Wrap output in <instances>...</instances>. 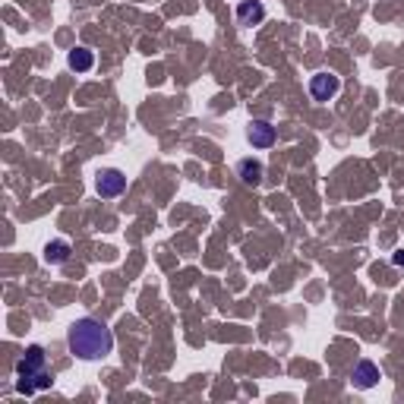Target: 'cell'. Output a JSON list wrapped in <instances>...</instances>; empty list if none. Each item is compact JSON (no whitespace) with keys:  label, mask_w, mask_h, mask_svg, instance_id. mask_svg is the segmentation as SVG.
I'll return each mask as SVG.
<instances>
[{"label":"cell","mask_w":404,"mask_h":404,"mask_svg":"<svg viewBox=\"0 0 404 404\" xmlns=\"http://www.w3.org/2000/svg\"><path fill=\"white\" fill-rule=\"evenodd\" d=\"M237 174H240V180L246 183V187H259L262 183V174H266V168H262V161L256 158H244L237 165Z\"/></svg>","instance_id":"ba28073f"},{"label":"cell","mask_w":404,"mask_h":404,"mask_svg":"<svg viewBox=\"0 0 404 404\" xmlns=\"http://www.w3.org/2000/svg\"><path fill=\"white\" fill-rule=\"evenodd\" d=\"M70 67H73L76 73H86V70L95 67V54H92L89 48H76V51H70Z\"/></svg>","instance_id":"30bf717a"},{"label":"cell","mask_w":404,"mask_h":404,"mask_svg":"<svg viewBox=\"0 0 404 404\" xmlns=\"http://www.w3.org/2000/svg\"><path fill=\"white\" fill-rule=\"evenodd\" d=\"M16 379H19L16 382L19 392H26V395L54 386V376L48 370V360H45V347H38V344L26 347V354L16 360Z\"/></svg>","instance_id":"7a4b0ae2"},{"label":"cell","mask_w":404,"mask_h":404,"mask_svg":"<svg viewBox=\"0 0 404 404\" xmlns=\"http://www.w3.org/2000/svg\"><path fill=\"white\" fill-rule=\"evenodd\" d=\"M392 266H398V268H404V250H398V253H392Z\"/></svg>","instance_id":"8fae6325"},{"label":"cell","mask_w":404,"mask_h":404,"mask_svg":"<svg viewBox=\"0 0 404 404\" xmlns=\"http://www.w3.org/2000/svg\"><path fill=\"white\" fill-rule=\"evenodd\" d=\"M338 89H342V80H338L335 73H329V70L310 76V95H313L316 102H329V98H335Z\"/></svg>","instance_id":"277c9868"},{"label":"cell","mask_w":404,"mask_h":404,"mask_svg":"<svg viewBox=\"0 0 404 404\" xmlns=\"http://www.w3.org/2000/svg\"><path fill=\"white\" fill-rule=\"evenodd\" d=\"M67 344L80 360H104L111 351H114V335H111V329L102 322V319L82 316L70 325Z\"/></svg>","instance_id":"6da1fadb"},{"label":"cell","mask_w":404,"mask_h":404,"mask_svg":"<svg viewBox=\"0 0 404 404\" xmlns=\"http://www.w3.org/2000/svg\"><path fill=\"white\" fill-rule=\"evenodd\" d=\"M246 139H250L253 148H272L275 146V126L268 120H253L250 130H246Z\"/></svg>","instance_id":"8992f818"},{"label":"cell","mask_w":404,"mask_h":404,"mask_svg":"<svg viewBox=\"0 0 404 404\" xmlns=\"http://www.w3.org/2000/svg\"><path fill=\"white\" fill-rule=\"evenodd\" d=\"M379 379H382V373H379V366H376L373 360H357V366H354V373H351L354 388L366 392V388H373Z\"/></svg>","instance_id":"5b68a950"},{"label":"cell","mask_w":404,"mask_h":404,"mask_svg":"<svg viewBox=\"0 0 404 404\" xmlns=\"http://www.w3.org/2000/svg\"><path fill=\"white\" fill-rule=\"evenodd\" d=\"M262 19H266L262 0H240V6H237V23L240 26H256Z\"/></svg>","instance_id":"52a82bcc"},{"label":"cell","mask_w":404,"mask_h":404,"mask_svg":"<svg viewBox=\"0 0 404 404\" xmlns=\"http://www.w3.org/2000/svg\"><path fill=\"white\" fill-rule=\"evenodd\" d=\"M95 190L102 200H114V196H120L126 190V174L117 171V168H104L95 180Z\"/></svg>","instance_id":"3957f363"},{"label":"cell","mask_w":404,"mask_h":404,"mask_svg":"<svg viewBox=\"0 0 404 404\" xmlns=\"http://www.w3.org/2000/svg\"><path fill=\"white\" fill-rule=\"evenodd\" d=\"M70 253H73V246H70L67 240H51V244L45 246V262L48 266H63V262L70 259Z\"/></svg>","instance_id":"9c48e42d"}]
</instances>
